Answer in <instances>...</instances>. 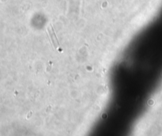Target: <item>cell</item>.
Segmentation results:
<instances>
[{"label":"cell","mask_w":162,"mask_h":136,"mask_svg":"<svg viewBox=\"0 0 162 136\" xmlns=\"http://www.w3.org/2000/svg\"><path fill=\"white\" fill-rule=\"evenodd\" d=\"M48 33H49V35H50V37H51V41H52V44H54L55 47V48H59V49L60 50V48H59V41H58V39H57V37H56V35L55 34V32H54V30H53L52 26H51V25L48 26Z\"/></svg>","instance_id":"cell-1"}]
</instances>
